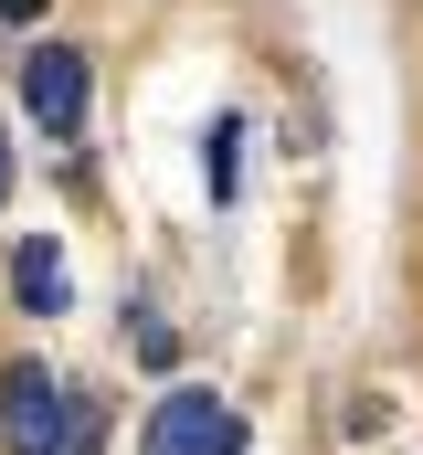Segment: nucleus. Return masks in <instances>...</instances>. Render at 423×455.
I'll list each match as a JSON object with an SVG mask.
<instances>
[{
    "label": "nucleus",
    "instance_id": "obj_2",
    "mask_svg": "<svg viewBox=\"0 0 423 455\" xmlns=\"http://www.w3.org/2000/svg\"><path fill=\"white\" fill-rule=\"evenodd\" d=\"M64 403H75V392H64L43 360H11V371H0V445L11 455H53L64 445Z\"/></svg>",
    "mask_w": 423,
    "mask_h": 455
},
{
    "label": "nucleus",
    "instance_id": "obj_8",
    "mask_svg": "<svg viewBox=\"0 0 423 455\" xmlns=\"http://www.w3.org/2000/svg\"><path fill=\"white\" fill-rule=\"evenodd\" d=\"M0 202H11V138H0Z\"/></svg>",
    "mask_w": 423,
    "mask_h": 455
},
{
    "label": "nucleus",
    "instance_id": "obj_4",
    "mask_svg": "<svg viewBox=\"0 0 423 455\" xmlns=\"http://www.w3.org/2000/svg\"><path fill=\"white\" fill-rule=\"evenodd\" d=\"M11 297H21V318H64V254H53V233L11 243Z\"/></svg>",
    "mask_w": 423,
    "mask_h": 455
},
{
    "label": "nucleus",
    "instance_id": "obj_6",
    "mask_svg": "<svg viewBox=\"0 0 423 455\" xmlns=\"http://www.w3.org/2000/svg\"><path fill=\"white\" fill-rule=\"evenodd\" d=\"M233 148H243V116H212V202H233Z\"/></svg>",
    "mask_w": 423,
    "mask_h": 455
},
{
    "label": "nucleus",
    "instance_id": "obj_7",
    "mask_svg": "<svg viewBox=\"0 0 423 455\" xmlns=\"http://www.w3.org/2000/svg\"><path fill=\"white\" fill-rule=\"evenodd\" d=\"M0 21H43V0H0Z\"/></svg>",
    "mask_w": 423,
    "mask_h": 455
},
{
    "label": "nucleus",
    "instance_id": "obj_1",
    "mask_svg": "<svg viewBox=\"0 0 423 455\" xmlns=\"http://www.w3.org/2000/svg\"><path fill=\"white\" fill-rule=\"evenodd\" d=\"M138 455H243V413H233L222 392H202V381H180V392L148 413V445Z\"/></svg>",
    "mask_w": 423,
    "mask_h": 455
},
{
    "label": "nucleus",
    "instance_id": "obj_3",
    "mask_svg": "<svg viewBox=\"0 0 423 455\" xmlns=\"http://www.w3.org/2000/svg\"><path fill=\"white\" fill-rule=\"evenodd\" d=\"M21 107H32L43 138H75L85 127V53L75 43H32L21 53Z\"/></svg>",
    "mask_w": 423,
    "mask_h": 455
},
{
    "label": "nucleus",
    "instance_id": "obj_5",
    "mask_svg": "<svg viewBox=\"0 0 423 455\" xmlns=\"http://www.w3.org/2000/svg\"><path fill=\"white\" fill-rule=\"evenodd\" d=\"M53 455H106V403H96V392L64 403V445H53Z\"/></svg>",
    "mask_w": 423,
    "mask_h": 455
}]
</instances>
